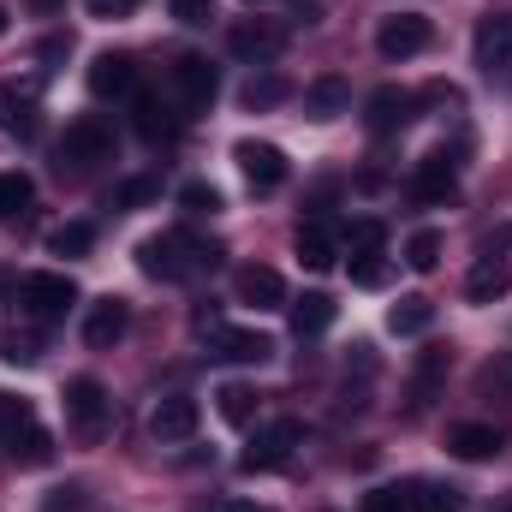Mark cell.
<instances>
[{"label": "cell", "mask_w": 512, "mask_h": 512, "mask_svg": "<svg viewBox=\"0 0 512 512\" xmlns=\"http://www.w3.org/2000/svg\"><path fill=\"white\" fill-rule=\"evenodd\" d=\"M137 262H143V274H155V280H191V274L215 268V251L197 245L191 233H161V239H143V245H137Z\"/></svg>", "instance_id": "obj_1"}, {"label": "cell", "mask_w": 512, "mask_h": 512, "mask_svg": "<svg viewBox=\"0 0 512 512\" xmlns=\"http://www.w3.org/2000/svg\"><path fill=\"white\" fill-rule=\"evenodd\" d=\"M18 304L30 322H60L72 304H78V286L66 274H24L18 280Z\"/></svg>", "instance_id": "obj_2"}, {"label": "cell", "mask_w": 512, "mask_h": 512, "mask_svg": "<svg viewBox=\"0 0 512 512\" xmlns=\"http://www.w3.org/2000/svg\"><path fill=\"white\" fill-rule=\"evenodd\" d=\"M197 328H203V334L215 340V352H221V358H233V364H262V358H274V340H268V334H251V328H221L209 310L197 316Z\"/></svg>", "instance_id": "obj_3"}, {"label": "cell", "mask_w": 512, "mask_h": 512, "mask_svg": "<svg viewBox=\"0 0 512 512\" xmlns=\"http://www.w3.org/2000/svg\"><path fill=\"white\" fill-rule=\"evenodd\" d=\"M66 423L78 435H102L108 429V387L96 382V376H78V382L66 387Z\"/></svg>", "instance_id": "obj_4"}, {"label": "cell", "mask_w": 512, "mask_h": 512, "mask_svg": "<svg viewBox=\"0 0 512 512\" xmlns=\"http://www.w3.org/2000/svg\"><path fill=\"white\" fill-rule=\"evenodd\" d=\"M197 423H203V411H197V399H191V393H167V399L149 411V435H155L161 447L191 441V435H197Z\"/></svg>", "instance_id": "obj_5"}, {"label": "cell", "mask_w": 512, "mask_h": 512, "mask_svg": "<svg viewBox=\"0 0 512 512\" xmlns=\"http://www.w3.org/2000/svg\"><path fill=\"white\" fill-rule=\"evenodd\" d=\"M435 42V30H429V18H417V12H393L382 18V30H376V48H382L387 60H411V54H423Z\"/></svg>", "instance_id": "obj_6"}, {"label": "cell", "mask_w": 512, "mask_h": 512, "mask_svg": "<svg viewBox=\"0 0 512 512\" xmlns=\"http://www.w3.org/2000/svg\"><path fill=\"white\" fill-rule=\"evenodd\" d=\"M292 447H298V423L292 417H280V423H268L262 435H256L251 447H245V471H280L286 459H292Z\"/></svg>", "instance_id": "obj_7"}, {"label": "cell", "mask_w": 512, "mask_h": 512, "mask_svg": "<svg viewBox=\"0 0 512 512\" xmlns=\"http://www.w3.org/2000/svg\"><path fill=\"white\" fill-rule=\"evenodd\" d=\"M60 155H66L72 167H96V161L114 155V131L102 126V120H72L66 137H60Z\"/></svg>", "instance_id": "obj_8"}, {"label": "cell", "mask_w": 512, "mask_h": 512, "mask_svg": "<svg viewBox=\"0 0 512 512\" xmlns=\"http://www.w3.org/2000/svg\"><path fill=\"white\" fill-rule=\"evenodd\" d=\"M233 161H239V173L251 179V191H280V185H286V155H280L274 143H251V137H245V143L233 149Z\"/></svg>", "instance_id": "obj_9"}, {"label": "cell", "mask_w": 512, "mask_h": 512, "mask_svg": "<svg viewBox=\"0 0 512 512\" xmlns=\"http://www.w3.org/2000/svg\"><path fill=\"white\" fill-rule=\"evenodd\" d=\"M173 90H179L185 108H209L215 90H221V78H215V66H209L203 54H179V60H173Z\"/></svg>", "instance_id": "obj_10"}, {"label": "cell", "mask_w": 512, "mask_h": 512, "mask_svg": "<svg viewBox=\"0 0 512 512\" xmlns=\"http://www.w3.org/2000/svg\"><path fill=\"white\" fill-rule=\"evenodd\" d=\"M131 328V310L126 298H102V304H90V316H84V346H96V352H108V346H120Z\"/></svg>", "instance_id": "obj_11"}, {"label": "cell", "mask_w": 512, "mask_h": 512, "mask_svg": "<svg viewBox=\"0 0 512 512\" xmlns=\"http://www.w3.org/2000/svg\"><path fill=\"white\" fill-rule=\"evenodd\" d=\"M227 48H233L239 60H274V54L286 48V30H280V24H268V18H245V24H233Z\"/></svg>", "instance_id": "obj_12"}, {"label": "cell", "mask_w": 512, "mask_h": 512, "mask_svg": "<svg viewBox=\"0 0 512 512\" xmlns=\"http://www.w3.org/2000/svg\"><path fill=\"white\" fill-rule=\"evenodd\" d=\"M233 292H239V304H256V310L286 304V280H280L274 268H262V262H245V268L233 274Z\"/></svg>", "instance_id": "obj_13"}, {"label": "cell", "mask_w": 512, "mask_h": 512, "mask_svg": "<svg viewBox=\"0 0 512 512\" xmlns=\"http://www.w3.org/2000/svg\"><path fill=\"white\" fill-rule=\"evenodd\" d=\"M507 286H512V268H507V256H495V251H483L477 268L465 274V298L471 304H495V298H507Z\"/></svg>", "instance_id": "obj_14"}, {"label": "cell", "mask_w": 512, "mask_h": 512, "mask_svg": "<svg viewBox=\"0 0 512 512\" xmlns=\"http://www.w3.org/2000/svg\"><path fill=\"white\" fill-rule=\"evenodd\" d=\"M477 66L495 72V66H512V12H489L477 24Z\"/></svg>", "instance_id": "obj_15"}, {"label": "cell", "mask_w": 512, "mask_h": 512, "mask_svg": "<svg viewBox=\"0 0 512 512\" xmlns=\"http://www.w3.org/2000/svg\"><path fill=\"white\" fill-rule=\"evenodd\" d=\"M501 447H507V441H501V429H489V423H459V429L447 435V453H453V459H471V465H477V459H495Z\"/></svg>", "instance_id": "obj_16"}, {"label": "cell", "mask_w": 512, "mask_h": 512, "mask_svg": "<svg viewBox=\"0 0 512 512\" xmlns=\"http://www.w3.org/2000/svg\"><path fill=\"white\" fill-rule=\"evenodd\" d=\"M36 96L18 90V84H0V131L6 137H36Z\"/></svg>", "instance_id": "obj_17"}, {"label": "cell", "mask_w": 512, "mask_h": 512, "mask_svg": "<svg viewBox=\"0 0 512 512\" xmlns=\"http://www.w3.org/2000/svg\"><path fill=\"white\" fill-rule=\"evenodd\" d=\"M6 459L12 465H48L54 459V441H48V429L30 417V423H18L12 435H6Z\"/></svg>", "instance_id": "obj_18"}, {"label": "cell", "mask_w": 512, "mask_h": 512, "mask_svg": "<svg viewBox=\"0 0 512 512\" xmlns=\"http://www.w3.org/2000/svg\"><path fill=\"white\" fill-rule=\"evenodd\" d=\"M131 84H137L131 54H96V66H90V90L96 96H126Z\"/></svg>", "instance_id": "obj_19"}, {"label": "cell", "mask_w": 512, "mask_h": 512, "mask_svg": "<svg viewBox=\"0 0 512 512\" xmlns=\"http://www.w3.org/2000/svg\"><path fill=\"white\" fill-rule=\"evenodd\" d=\"M411 197H417V203H447V197H453V161H447V155H429V161L417 167V179H411Z\"/></svg>", "instance_id": "obj_20"}, {"label": "cell", "mask_w": 512, "mask_h": 512, "mask_svg": "<svg viewBox=\"0 0 512 512\" xmlns=\"http://www.w3.org/2000/svg\"><path fill=\"white\" fill-rule=\"evenodd\" d=\"M441 376H447V352H441V346H429V352L417 358V370H411V405H417V411H423V405L435 399Z\"/></svg>", "instance_id": "obj_21"}, {"label": "cell", "mask_w": 512, "mask_h": 512, "mask_svg": "<svg viewBox=\"0 0 512 512\" xmlns=\"http://www.w3.org/2000/svg\"><path fill=\"white\" fill-rule=\"evenodd\" d=\"M346 102H352L346 78H316V84H310V96H304L310 120H334V114H346Z\"/></svg>", "instance_id": "obj_22"}, {"label": "cell", "mask_w": 512, "mask_h": 512, "mask_svg": "<svg viewBox=\"0 0 512 512\" xmlns=\"http://www.w3.org/2000/svg\"><path fill=\"white\" fill-rule=\"evenodd\" d=\"M328 322H334V298H328V292H304V298L292 304V328H298V340H304V334H322Z\"/></svg>", "instance_id": "obj_23"}, {"label": "cell", "mask_w": 512, "mask_h": 512, "mask_svg": "<svg viewBox=\"0 0 512 512\" xmlns=\"http://www.w3.org/2000/svg\"><path fill=\"white\" fill-rule=\"evenodd\" d=\"M429 322H435V304H429L423 292H411V298H399V304L387 310V328H393V334H423Z\"/></svg>", "instance_id": "obj_24"}, {"label": "cell", "mask_w": 512, "mask_h": 512, "mask_svg": "<svg viewBox=\"0 0 512 512\" xmlns=\"http://www.w3.org/2000/svg\"><path fill=\"white\" fill-rule=\"evenodd\" d=\"M405 108H411V96H405V90H393V84H382V90L370 96V131L405 126Z\"/></svg>", "instance_id": "obj_25"}, {"label": "cell", "mask_w": 512, "mask_h": 512, "mask_svg": "<svg viewBox=\"0 0 512 512\" xmlns=\"http://www.w3.org/2000/svg\"><path fill=\"white\" fill-rule=\"evenodd\" d=\"M292 245H298V262H304V268H316V274H322V268H334V239H328L316 221H310V227H298V239H292Z\"/></svg>", "instance_id": "obj_26"}, {"label": "cell", "mask_w": 512, "mask_h": 512, "mask_svg": "<svg viewBox=\"0 0 512 512\" xmlns=\"http://www.w3.org/2000/svg\"><path fill=\"white\" fill-rule=\"evenodd\" d=\"M90 245H96V227H90V221H66V227L48 233V251L54 256H84Z\"/></svg>", "instance_id": "obj_27"}, {"label": "cell", "mask_w": 512, "mask_h": 512, "mask_svg": "<svg viewBox=\"0 0 512 512\" xmlns=\"http://www.w3.org/2000/svg\"><path fill=\"white\" fill-rule=\"evenodd\" d=\"M405 262H411L417 274H435V268H441V233H429V227L411 233V239H405Z\"/></svg>", "instance_id": "obj_28"}, {"label": "cell", "mask_w": 512, "mask_h": 512, "mask_svg": "<svg viewBox=\"0 0 512 512\" xmlns=\"http://www.w3.org/2000/svg\"><path fill=\"white\" fill-rule=\"evenodd\" d=\"M215 399H221V417H227V423H251V417H256V393H251V387L227 382Z\"/></svg>", "instance_id": "obj_29"}, {"label": "cell", "mask_w": 512, "mask_h": 512, "mask_svg": "<svg viewBox=\"0 0 512 512\" xmlns=\"http://www.w3.org/2000/svg\"><path fill=\"white\" fill-rule=\"evenodd\" d=\"M346 245H352V256H382V245H387V227H382V221H352Z\"/></svg>", "instance_id": "obj_30"}, {"label": "cell", "mask_w": 512, "mask_h": 512, "mask_svg": "<svg viewBox=\"0 0 512 512\" xmlns=\"http://www.w3.org/2000/svg\"><path fill=\"white\" fill-rule=\"evenodd\" d=\"M30 203V173H0V221Z\"/></svg>", "instance_id": "obj_31"}, {"label": "cell", "mask_w": 512, "mask_h": 512, "mask_svg": "<svg viewBox=\"0 0 512 512\" xmlns=\"http://www.w3.org/2000/svg\"><path fill=\"white\" fill-rule=\"evenodd\" d=\"M179 203H185L191 215H215V209H221V191L203 185V179H191V185H179Z\"/></svg>", "instance_id": "obj_32"}, {"label": "cell", "mask_w": 512, "mask_h": 512, "mask_svg": "<svg viewBox=\"0 0 512 512\" xmlns=\"http://www.w3.org/2000/svg\"><path fill=\"white\" fill-rule=\"evenodd\" d=\"M274 102H286V84L280 78H251L245 84V108H274Z\"/></svg>", "instance_id": "obj_33"}, {"label": "cell", "mask_w": 512, "mask_h": 512, "mask_svg": "<svg viewBox=\"0 0 512 512\" xmlns=\"http://www.w3.org/2000/svg\"><path fill=\"white\" fill-rule=\"evenodd\" d=\"M364 512H411V495L405 489H370L364 495Z\"/></svg>", "instance_id": "obj_34"}, {"label": "cell", "mask_w": 512, "mask_h": 512, "mask_svg": "<svg viewBox=\"0 0 512 512\" xmlns=\"http://www.w3.org/2000/svg\"><path fill=\"white\" fill-rule=\"evenodd\" d=\"M36 358H42V340L12 328V340H6V364H36Z\"/></svg>", "instance_id": "obj_35"}, {"label": "cell", "mask_w": 512, "mask_h": 512, "mask_svg": "<svg viewBox=\"0 0 512 512\" xmlns=\"http://www.w3.org/2000/svg\"><path fill=\"white\" fill-rule=\"evenodd\" d=\"M411 507H423V512H459V489H417V495H411Z\"/></svg>", "instance_id": "obj_36"}, {"label": "cell", "mask_w": 512, "mask_h": 512, "mask_svg": "<svg viewBox=\"0 0 512 512\" xmlns=\"http://www.w3.org/2000/svg\"><path fill=\"white\" fill-rule=\"evenodd\" d=\"M167 6H173L179 24H209L215 18V0H167Z\"/></svg>", "instance_id": "obj_37"}, {"label": "cell", "mask_w": 512, "mask_h": 512, "mask_svg": "<svg viewBox=\"0 0 512 512\" xmlns=\"http://www.w3.org/2000/svg\"><path fill=\"white\" fill-rule=\"evenodd\" d=\"M18 423H30V405H24V399H12V393H0V441H6Z\"/></svg>", "instance_id": "obj_38"}, {"label": "cell", "mask_w": 512, "mask_h": 512, "mask_svg": "<svg viewBox=\"0 0 512 512\" xmlns=\"http://www.w3.org/2000/svg\"><path fill=\"white\" fill-rule=\"evenodd\" d=\"M90 507V501H84V489H78V483H66V489H54V495H48V507L42 512H84Z\"/></svg>", "instance_id": "obj_39"}, {"label": "cell", "mask_w": 512, "mask_h": 512, "mask_svg": "<svg viewBox=\"0 0 512 512\" xmlns=\"http://www.w3.org/2000/svg\"><path fill=\"white\" fill-rule=\"evenodd\" d=\"M352 280H358V286H382L387 280L382 256H352Z\"/></svg>", "instance_id": "obj_40"}, {"label": "cell", "mask_w": 512, "mask_h": 512, "mask_svg": "<svg viewBox=\"0 0 512 512\" xmlns=\"http://www.w3.org/2000/svg\"><path fill=\"white\" fill-rule=\"evenodd\" d=\"M137 131H143V137H149V143H155V137H161V131H167V120H161V108H155V102H149V96H143V102H137Z\"/></svg>", "instance_id": "obj_41"}, {"label": "cell", "mask_w": 512, "mask_h": 512, "mask_svg": "<svg viewBox=\"0 0 512 512\" xmlns=\"http://www.w3.org/2000/svg\"><path fill=\"white\" fill-rule=\"evenodd\" d=\"M90 6V18H131L137 12V0H84Z\"/></svg>", "instance_id": "obj_42"}, {"label": "cell", "mask_w": 512, "mask_h": 512, "mask_svg": "<svg viewBox=\"0 0 512 512\" xmlns=\"http://www.w3.org/2000/svg\"><path fill=\"white\" fill-rule=\"evenodd\" d=\"M483 382H489V387H501V393H512V352H501V358H495V364L483 370Z\"/></svg>", "instance_id": "obj_43"}, {"label": "cell", "mask_w": 512, "mask_h": 512, "mask_svg": "<svg viewBox=\"0 0 512 512\" xmlns=\"http://www.w3.org/2000/svg\"><path fill=\"white\" fill-rule=\"evenodd\" d=\"M155 191H161V185H155V179H131V185H120V203H149V197H155Z\"/></svg>", "instance_id": "obj_44"}, {"label": "cell", "mask_w": 512, "mask_h": 512, "mask_svg": "<svg viewBox=\"0 0 512 512\" xmlns=\"http://www.w3.org/2000/svg\"><path fill=\"white\" fill-rule=\"evenodd\" d=\"M36 54H42V60H60V54H72V42H60V36H48V42H42Z\"/></svg>", "instance_id": "obj_45"}, {"label": "cell", "mask_w": 512, "mask_h": 512, "mask_svg": "<svg viewBox=\"0 0 512 512\" xmlns=\"http://www.w3.org/2000/svg\"><path fill=\"white\" fill-rule=\"evenodd\" d=\"M209 512H262V507H251V501H215Z\"/></svg>", "instance_id": "obj_46"}, {"label": "cell", "mask_w": 512, "mask_h": 512, "mask_svg": "<svg viewBox=\"0 0 512 512\" xmlns=\"http://www.w3.org/2000/svg\"><path fill=\"white\" fill-rule=\"evenodd\" d=\"M30 6H36V12H60V0H30Z\"/></svg>", "instance_id": "obj_47"}, {"label": "cell", "mask_w": 512, "mask_h": 512, "mask_svg": "<svg viewBox=\"0 0 512 512\" xmlns=\"http://www.w3.org/2000/svg\"><path fill=\"white\" fill-rule=\"evenodd\" d=\"M0 36H6V6H0Z\"/></svg>", "instance_id": "obj_48"}, {"label": "cell", "mask_w": 512, "mask_h": 512, "mask_svg": "<svg viewBox=\"0 0 512 512\" xmlns=\"http://www.w3.org/2000/svg\"><path fill=\"white\" fill-rule=\"evenodd\" d=\"M251 6H256V0H251Z\"/></svg>", "instance_id": "obj_49"}]
</instances>
